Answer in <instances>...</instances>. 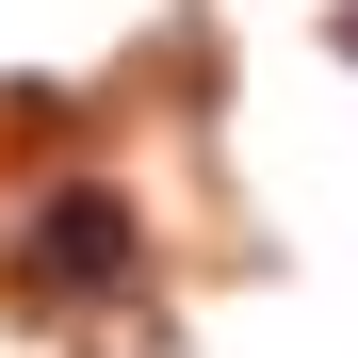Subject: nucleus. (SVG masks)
<instances>
[{"label":"nucleus","instance_id":"f257e3e1","mask_svg":"<svg viewBox=\"0 0 358 358\" xmlns=\"http://www.w3.org/2000/svg\"><path fill=\"white\" fill-rule=\"evenodd\" d=\"M17 277L33 293H114L131 277V196H114V179H66V196L17 228Z\"/></svg>","mask_w":358,"mask_h":358},{"label":"nucleus","instance_id":"f03ea898","mask_svg":"<svg viewBox=\"0 0 358 358\" xmlns=\"http://www.w3.org/2000/svg\"><path fill=\"white\" fill-rule=\"evenodd\" d=\"M342 49H358V17H342Z\"/></svg>","mask_w":358,"mask_h":358}]
</instances>
